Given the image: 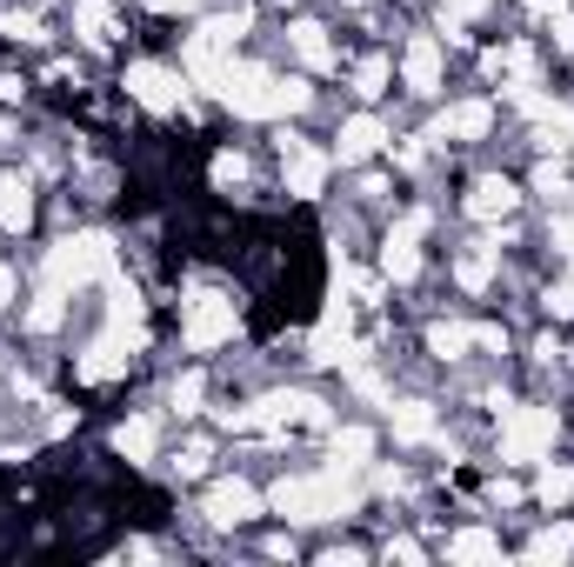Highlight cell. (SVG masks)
<instances>
[{
	"mask_svg": "<svg viewBox=\"0 0 574 567\" xmlns=\"http://www.w3.org/2000/svg\"><path fill=\"white\" fill-rule=\"evenodd\" d=\"M214 181H221V188H240V181H248V160H240V154H221V160H214Z\"/></svg>",
	"mask_w": 574,
	"mask_h": 567,
	"instance_id": "31",
	"label": "cell"
},
{
	"mask_svg": "<svg viewBox=\"0 0 574 567\" xmlns=\"http://www.w3.org/2000/svg\"><path fill=\"white\" fill-rule=\"evenodd\" d=\"M201 394H207V381L201 374H181L175 381V415H201Z\"/></svg>",
	"mask_w": 574,
	"mask_h": 567,
	"instance_id": "27",
	"label": "cell"
},
{
	"mask_svg": "<svg viewBox=\"0 0 574 567\" xmlns=\"http://www.w3.org/2000/svg\"><path fill=\"white\" fill-rule=\"evenodd\" d=\"M341 281H348L354 300H381V281H368V274H341Z\"/></svg>",
	"mask_w": 574,
	"mask_h": 567,
	"instance_id": "34",
	"label": "cell"
},
{
	"mask_svg": "<svg viewBox=\"0 0 574 567\" xmlns=\"http://www.w3.org/2000/svg\"><path fill=\"white\" fill-rule=\"evenodd\" d=\"M114 447H121L127 461H147V454H154V421H127V428L114 434Z\"/></svg>",
	"mask_w": 574,
	"mask_h": 567,
	"instance_id": "23",
	"label": "cell"
},
{
	"mask_svg": "<svg viewBox=\"0 0 574 567\" xmlns=\"http://www.w3.org/2000/svg\"><path fill=\"white\" fill-rule=\"evenodd\" d=\"M528 14H561V0H528Z\"/></svg>",
	"mask_w": 574,
	"mask_h": 567,
	"instance_id": "38",
	"label": "cell"
},
{
	"mask_svg": "<svg viewBox=\"0 0 574 567\" xmlns=\"http://www.w3.org/2000/svg\"><path fill=\"white\" fill-rule=\"evenodd\" d=\"M261 514V495L248 488V480H221V488L207 495V521L214 528H240V521H255Z\"/></svg>",
	"mask_w": 574,
	"mask_h": 567,
	"instance_id": "9",
	"label": "cell"
},
{
	"mask_svg": "<svg viewBox=\"0 0 574 567\" xmlns=\"http://www.w3.org/2000/svg\"><path fill=\"white\" fill-rule=\"evenodd\" d=\"M435 80H441V41H407V88L415 94H435Z\"/></svg>",
	"mask_w": 574,
	"mask_h": 567,
	"instance_id": "13",
	"label": "cell"
},
{
	"mask_svg": "<svg viewBox=\"0 0 574 567\" xmlns=\"http://www.w3.org/2000/svg\"><path fill=\"white\" fill-rule=\"evenodd\" d=\"M428 348H435L441 361H461V354L474 348V328H461V320H441V328H428Z\"/></svg>",
	"mask_w": 574,
	"mask_h": 567,
	"instance_id": "19",
	"label": "cell"
},
{
	"mask_svg": "<svg viewBox=\"0 0 574 567\" xmlns=\"http://www.w3.org/2000/svg\"><path fill=\"white\" fill-rule=\"evenodd\" d=\"M34 220V188H27V174H0V227H27Z\"/></svg>",
	"mask_w": 574,
	"mask_h": 567,
	"instance_id": "14",
	"label": "cell"
},
{
	"mask_svg": "<svg viewBox=\"0 0 574 567\" xmlns=\"http://www.w3.org/2000/svg\"><path fill=\"white\" fill-rule=\"evenodd\" d=\"M27 328H34V334H47V328H60V287H41V300L27 307Z\"/></svg>",
	"mask_w": 574,
	"mask_h": 567,
	"instance_id": "25",
	"label": "cell"
},
{
	"mask_svg": "<svg viewBox=\"0 0 574 567\" xmlns=\"http://www.w3.org/2000/svg\"><path fill=\"white\" fill-rule=\"evenodd\" d=\"M421 227H428V214H407V220H401V234L381 248V274H387V281H415V274H421V254H415Z\"/></svg>",
	"mask_w": 574,
	"mask_h": 567,
	"instance_id": "8",
	"label": "cell"
},
{
	"mask_svg": "<svg viewBox=\"0 0 574 567\" xmlns=\"http://www.w3.org/2000/svg\"><path fill=\"white\" fill-rule=\"evenodd\" d=\"M534 495H541L548 508H567V501H574V474H567V467H548V474H541V488H534Z\"/></svg>",
	"mask_w": 574,
	"mask_h": 567,
	"instance_id": "26",
	"label": "cell"
},
{
	"mask_svg": "<svg viewBox=\"0 0 574 567\" xmlns=\"http://www.w3.org/2000/svg\"><path fill=\"white\" fill-rule=\"evenodd\" d=\"M147 8H160V14H175V8H188V0H147Z\"/></svg>",
	"mask_w": 574,
	"mask_h": 567,
	"instance_id": "40",
	"label": "cell"
},
{
	"mask_svg": "<svg viewBox=\"0 0 574 567\" xmlns=\"http://www.w3.org/2000/svg\"><path fill=\"white\" fill-rule=\"evenodd\" d=\"M201 467H207V441H188V447H181V461H175V474H181V480H194Z\"/></svg>",
	"mask_w": 574,
	"mask_h": 567,
	"instance_id": "33",
	"label": "cell"
},
{
	"mask_svg": "<svg viewBox=\"0 0 574 567\" xmlns=\"http://www.w3.org/2000/svg\"><path fill=\"white\" fill-rule=\"evenodd\" d=\"M554 248H561V254L574 261V220H561V227H554Z\"/></svg>",
	"mask_w": 574,
	"mask_h": 567,
	"instance_id": "35",
	"label": "cell"
},
{
	"mask_svg": "<svg viewBox=\"0 0 574 567\" xmlns=\"http://www.w3.org/2000/svg\"><path fill=\"white\" fill-rule=\"evenodd\" d=\"M368 454H374V434H368V428H341V434H335V467H341V474L368 467Z\"/></svg>",
	"mask_w": 574,
	"mask_h": 567,
	"instance_id": "17",
	"label": "cell"
},
{
	"mask_svg": "<svg viewBox=\"0 0 574 567\" xmlns=\"http://www.w3.org/2000/svg\"><path fill=\"white\" fill-rule=\"evenodd\" d=\"M448 14H481V0H441Z\"/></svg>",
	"mask_w": 574,
	"mask_h": 567,
	"instance_id": "37",
	"label": "cell"
},
{
	"mask_svg": "<svg viewBox=\"0 0 574 567\" xmlns=\"http://www.w3.org/2000/svg\"><path fill=\"white\" fill-rule=\"evenodd\" d=\"M127 348H134V328H121V320H114V334L94 341L88 361H80V381H114V374L127 367Z\"/></svg>",
	"mask_w": 574,
	"mask_h": 567,
	"instance_id": "10",
	"label": "cell"
},
{
	"mask_svg": "<svg viewBox=\"0 0 574 567\" xmlns=\"http://www.w3.org/2000/svg\"><path fill=\"white\" fill-rule=\"evenodd\" d=\"M534 188H541L548 201H567V168H554V160H548V168L534 174Z\"/></svg>",
	"mask_w": 574,
	"mask_h": 567,
	"instance_id": "32",
	"label": "cell"
},
{
	"mask_svg": "<svg viewBox=\"0 0 574 567\" xmlns=\"http://www.w3.org/2000/svg\"><path fill=\"white\" fill-rule=\"evenodd\" d=\"M554 447V408H502V454L541 461Z\"/></svg>",
	"mask_w": 574,
	"mask_h": 567,
	"instance_id": "3",
	"label": "cell"
},
{
	"mask_svg": "<svg viewBox=\"0 0 574 567\" xmlns=\"http://www.w3.org/2000/svg\"><path fill=\"white\" fill-rule=\"evenodd\" d=\"M515 201H521V194H515V188L495 174V181H474V194H468V214H474V220H508V214H515Z\"/></svg>",
	"mask_w": 574,
	"mask_h": 567,
	"instance_id": "12",
	"label": "cell"
},
{
	"mask_svg": "<svg viewBox=\"0 0 574 567\" xmlns=\"http://www.w3.org/2000/svg\"><path fill=\"white\" fill-rule=\"evenodd\" d=\"M487 127H495V107H487V101H461V107H448V114H441V127H435V134H441V140H448V134H454V140H481Z\"/></svg>",
	"mask_w": 574,
	"mask_h": 567,
	"instance_id": "11",
	"label": "cell"
},
{
	"mask_svg": "<svg viewBox=\"0 0 574 567\" xmlns=\"http://www.w3.org/2000/svg\"><path fill=\"white\" fill-rule=\"evenodd\" d=\"M574 554V528H548V534H534V547H528V560H567Z\"/></svg>",
	"mask_w": 574,
	"mask_h": 567,
	"instance_id": "24",
	"label": "cell"
},
{
	"mask_svg": "<svg viewBox=\"0 0 574 567\" xmlns=\"http://www.w3.org/2000/svg\"><path fill=\"white\" fill-rule=\"evenodd\" d=\"M114 261V248H108V240L101 234H74V240H60V248L47 254V287H80V281H88V274H101Z\"/></svg>",
	"mask_w": 574,
	"mask_h": 567,
	"instance_id": "4",
	"label": "cell"
},
{
	"mask_svg": "<svg viewBox=\"0 0 574 567\" xmlns=\"http://www.w3.org/2000/svg\"><path fill=\"white\" fill-rule=\"evenodd\" d=\"M381 140H387V134H381V121H368V114H361V121H348V127H341V160H368Z\"/></svg>",
	"mask_w": 574,
	"mask_h": 567,
	"instance_id": "16",
	"label": "cell"
},
{
	"mask_svg": "<svg viewBox=\"0 0 574 567\" xmlns=\"http://www.w3.org/2000/svg\"><path fill=\"white\" fill-rule=\"evenodd\" d=\"M381 88H387V60L374 54V60H361V67H354V94H381Z\"/></svg>",
	"mask_w": 574,
	"mask_h": 567,
	"instance_id": "28",
	"label": "cell"
},
{
	"mask_svg": "<svg viewBox=\"0 0 574 567\" xmlns=\"http://www.w3.org/2000/svg\"><path fill=\"white\" fill-rule=\"evenodd\" d=\"M554 41H561V54H574V14H561V27H554Z\"/></svg>",
	"mask_w": 574,
	"mask_h": 567,
	"instance_id": "36",
	"label": "cell"
},
{
	"mask_svg": "<svg viewBox=\"0 0 574 567\" xmlns=\"http://www.w3.org/2000/svg\"><path fill=\"white\" fill-rule=\"evenodd\" d=\"M214 88H221V101H227L234 114H248V121H274V114L307 107L301 80H281V73H268V67H221Z\"/></svg>",
	"mask_w": 574,
	"mask_h": 567,
	"instance_id": "1",
	"label": "cell"
},
{
	"mask_svg": "<svg viewBox=\"0 0 574 567\" xmlns=\"http://www.w3.org/2000/svg\"><path fill=\"white\" fill-rule=\"evenodd\" d=\"M0 34L8 41H41V21L34 14H0Z\"/></svg>",
	"mask_w": 574,
	"mask_h": 567,
	"instance_id": "30",
	"label": "cell"
},
{
	"mask_svg": "<svg viewBox=\"0 0 574 567\" xmlns=\"http://www.w3.org/2000/svg\"><path fill=\"white\" fill-rule=\"evenodd\" d=\"M227 334H234V300L194 294V300H188V348H214V341H227Z\"/></svg>",
	"mask_w": 574,
	"mask_h": 567,
	"instance_id": "6",
	"label": "cell"
},
{
	"mask_svg": "<svg viewBox=\"0 0 574 567\" xmlns=\"http://www.w3.org/2000/svg\"><path fill=\"white\" fill-rule=\"evenodd\" d=\"M281 168H288V194H320V181H327V154L320 147H307V140H294V134H281Z\"/></svg>",
	"mask_w": 574,
	"mask_h": 567,
	"instance_id": "5",
	"label": "cell"
},
{
	"mask_svg": "<svg viewBox=\"0 0 574 567\" xmlns=\"http://www.w3.org/2000/svg\"><path fill=\"white\" fill-rule=\"evenodd\" d=\"M454 274H461V287H487V281H495V248H468Z\"/></svg>",
	"mask_w": 574,
	"mask_h": 567,
	"instance_id": "22",
	"label": "cell"
},
{
	"mask_svg": "<svg viewBox=\"0 0 574 567\" xmlns=\"http://www.w3.org/2000/svg\"><path fill=\"white\" fill-rule=\"evenodd\" d=\"M394 434L401 441H428L435 434V408H428V400H407V408L394 415Z\"/></svg>",
	"mask_w": 574,
	"mask_h": 567,
	"instance_id": "20",
	"label": "cell"
},
{
	"mask_svg": "<svg viewBox=\"0 0 574 567\" xmlns=\"http://www.w3.org/2000/svg\"><path fill=\"white\" fill-rule=\"evenodd\" d=\"M448 554H454V560H495L502 547H495V534H487V528H468V534L448 541Z\"/></svg>",
	"mask_w": 574,
	"mask_h": 567,
	"instance_id": "21",
	"label": "cell"
},
{
	"mask_svg": "<svg viewBox=\"0 0 574 567\" xmlns=\"http://www.w3.org/2000/svg\"><path fill=\"white\" fill-rule=\"evenodd\" d=\"M74 27H80V41H88V47H108L114 41V8H108V0H80Z\"/></svg>",
	"mask_w": 574,
	"mask_h": 567,
	"instance_id": "15",
	"label": "cell"
},
{
	"mask_svg": "<svg viewBox=\"0 0 574 567\" xmlns=\"http://www.w3.org/2000/svg\"><path fill=\"white\" fill-rule=\"evenodd\" d=\"M294 54H301L307 67H335V47H327V27H314V21H301V27H294Z\"/></svg>",
	"mask_w": 574,
	"mask_h": 567,
	"instance_id": "18",
	"label": "cell"
},
{
	"mask_svg": "<svg viewBox=\"0 0 574 567\" xmlns=\"http://www.w3.org/2000/svg\"><path fill=\"white\" fill-rule=\"evenodd\" d=\"M127 94H134L140 107H154V114H175V107H181V80H175L168 67L140 60V67H127Z\"/></svg>",
	"mask_w": 574,
	"mask_h": 567,
	"instance_id": "7",
	"label": "cell"
},
{
	"mask_svg": "<svg viewBox=\"0 0 574 567\" xmlns=\"http://www.w3.org/2000/svg\"><path fill=\"white\" fill-rule=\"evenodd\" d=\"M354 501H361V488L341 480V467L301 474V480H281V488H274V508L288 521H335V514H354Z\"/></svg>",
	"mask_w": 574,
	"mask_h": 567,
	"instance_id": "2",
	"label": "cell"
},
{
	"mask_svg": "<svg viewBox=\"0 0 574 567\" xmlns=\"http://www.w3.org/2000/svg\"><path fill=\"white\" fill-rule=\"evenodd\" d=\"M8 294H14V274H8V268H0V307H8Z\"/></svg>",
	"mask_w": 574,
	"mask_h": 567,
	"instance_id": "39",
	"label": "cell"
},
{
	"mask_svg": "<svg viewBox=\"0 0 574 567\" xmlns=\"http://www.w3.org/2000/svg\"><path fill=\"white\" fill-rule=\"evenodd\" d=\"M495 67L515 73V80H528V73H534V47H508V54H495Z\"/></svg>",
	"mask_w": 574,
	"mask_h": 567,
	"instance_id": "29",
	"label": "cell"
}]
</instances>
